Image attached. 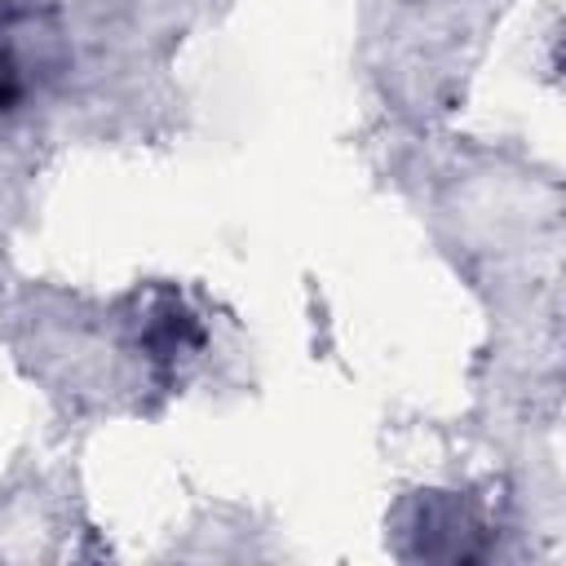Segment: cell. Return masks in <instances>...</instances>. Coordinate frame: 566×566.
Listing matches in <instances>:
<instances>
[{
    "mask_svg": "<svg viewBox=\"0 0 566 566\" xmlns=\"http://www.w3.org/2000/svg\"><path fill=\"white\" fill-rule=\"evenodd\" d=\"M57 35L35 13H13L0 22V111H13L44 75H53Z\"/></svg>",
    "mask_w": 566,
    "mask_h": 566,
    "instance_id": "6da1fadb",
    "label": "cell"
}]
</instances>
